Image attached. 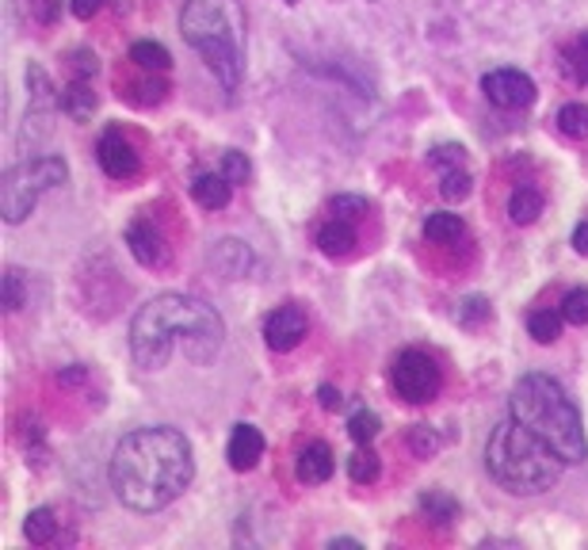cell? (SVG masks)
<instances>
[{"instance_id":"cell-27","label":"cell","mask_w":588,"mask_h":550,"mask_svg":"<svg viewBox=\"0 0 588 550\" xmlns=\"http://www.w3.org/2000/svg\"><path fill=\"white\" fill-rule=\"evenodd\" d=\"M561 317L569 325H588V287H577L561 298Z\"/></svg>"},{"instance_id":"cell-8","label":"cell","mask_w":588,"mask_h":550,"mask_svg":"<svg viewBox=\"0 0 588 550\" xmlns=\"http://www.w3.org/2000/svg\"><path fill=\"white\" fill-rule=\"evenodd\" d=\"M481 92H486L493 108L516 111L535 100V81L520 69H493V73L481 77Z\"/></svg>"},{"instance_id":"cell-1","label":"cell","mask_w":588,"mask_h":550,"mask_svg":"<svg viewBox=\"0 0 588 550\" xmlns=\"http://www.w3.org/2000/svg\"><path fill=\"white\" fill-rule=\"evenodd\" d=\"M111 489L134 512H161L192 486L195 455L184 432L169 425L138 428L111 455Z\"/></svg>"},{"instance_id":"cell-12","label":"cell","mask_w":588,"mask_h":550,"mask_svg":"<svg viewBox=\"0 0 588 550\" xmlns=\"http://www.w3.org/2000/svg\"><path fill=\"white\" fill-rule=\"evenodd\" d=\"M333 447L325 440H310L306 447L298 451V459H294V475H298L302 486H322V481L333 478Z\"/></svg>"},{"instance_id":"cell-39","label":"cell","mask_w":588,"mask_h":550,"mask_svg":"<svg viewBox=\"0 0 588 550\" xmlns=\"http://www.w3.org/2000/svg\"><path fill=\"white\" fill-rule=\"evenodd\" d=\"M287 4H294V0H287Z\"/></svg>"},{"instance_id":"cell-18","label":"cell","mask_w":588,"mask_h":550,"mask_svg":"<svg viewBox=\"0 0 588 550\" xmlns=\"http://www.w3.org/2000/svg\"><path fill=\"white\" fill-rule=\"evenodd\" d=\"M466 234V226H463V218L452 211H436V214H428V222H425V237L432 241V245H452V241H458Z\"/></svg>"},{"instance_id":"cell-21","label":"cell","mask_w":588,"mask_h":550,"mask_svg":"<svg viewBox=\"0 0 588 550\" xmlns=\"http://www.w3.org/2000/svg\"><path fill=\"white\" fill-rule=\"evenodd\" d=\"M131 62L145 73H164L172 65V54L161 47V42H134L131 47Z\"/></svg>"},{"instance_id":"cell-17","label":"cell","mask_w":588,"mask_h":550,"mask_svg":"<svg viewBox=\"0 0 588 550\" xmlns=\"http://www.w3.org/2000/svg\"><path fill=\"white\" fill-rule=\"evenodd\" d=\"M539 214H543V192L539 187L520 184L513 195H508V218H513L516 226H531Z\"/></svg>"},{"instance_id":"cell-4","label":"cell","mask_w":588,"mask_h":550,"mask_svg":"<svg viewBox=\"0 0 588 550\" xmlns=\"http://www.w3.org/2000/svg\"><path fill=\"white\" fill-rule=\"evenodd\" d=\"M566 467L569 462L561 459L555 447L543 444L516 417L500 420L486 440V470L508 493H524V497L547 493Z\"/></svg>"},{"instance_id":"cell-31","label":"cell","mask_w":588,"mask_h":550,"mask_svg":"<svg viewBox=\"0 0 588 550\" xmlns=\"http://www.w3.org/2000/svg\"><path fill=\"white\" fill-rule=\"evenodd\" d=\"M23 306V272L20 268H8L4 272V309L16 314Z\"/></svg>"},{"instance_id":"cell-13","label":"cell","mask_w":588,"mask_h":550,"mask_svg":"<svg viewBox=\"0 0 588 550\" xmlns=\"http://www.w3.org/2000/svg\"><path fill=\"white\" fill-rule=\"evenodd\" d=\"M226 459L233 470H253L264 459V436L253 425H233L230 444H226Z\"/></svg>"},{"instance_id":"cell-7","label":"cell","mask_w":588,"mask_h":550,"mask_svg":"<svg viewBox=\"0 0 588 550\" xmlns=\"http://www.w3.org/2000/svg\"><path fill=\"white\" fill-rule=\"evenodd\" d=\"M391 386L397 398H405L409 406H425V401H432L439 394V386H444V371H439V364L428 352L405 348V352H397L391 364Z\"/></svg>"},{"instance_id":"cell-3","label":"cell","mask_w":588,"mask_h":550,"mask_svg":"<svg viewBox=\"0 0 588 550\" xmlns=\"http://www.w3.org/2000/svg\"><path fill=\"white\" fill-rule=\"evenodd\" d=\"M508 412L520 420L524 428H531L543 444H550L566 462H581L588 455L585 444V425L577 401L566 394V386L558 378L531 371L516 383L513 398H508Z\"/></svg>"},{"instance_id":"cell-14","label":"cell","mask_w":588,"mask_h":550,"mask_svg":"<svg viewBox=\"0 0 588 550\" xmlns=\"http://www.w3.org/2000/svg\"><path fill=\"white\" fill-rule=\"evenodd\" d=\"M192 195L199 206H206V211H222V206H230L233 200V184L222 172H203V176H195Z\"/></svg>"},{"instance_id":"cell-36","label":"cell","mask_w":588,"mask_h":550,"mask_svg":"<svg viewBox=\"0 0 588 550\" xmlns=\"http://www.w3.org/2000/svg\"><path fill=\"white\" fill-rule=\"evenodd\" d=\"M69 8H73L77 20H92V16H97L100 8H103V0H73Z\"/></svg>"},{"instance_id":"cell-15","label":"cell","mask_w":588,"mask_h":550,"mask_svg":"<svg viewBox=\"0 0 588 550\" xmlns=\"http://www.w3.org/2000/svg\"><path fill=\"white\" fill-rule=\"evenodd\" d=\"M62 111L69 119H77V123H84V119H92V111H97V92H92V81H84V77H73V81L62 89Z\"/></svg>"},{"instance_id":"cell-16","label":"cell","mask_w":588,"mask_h":550,"mask_svg":"<svg viewBox=\"0 0 588 550\" xmlns=\"http://www.w3.org/2000/svg\"><path fill=\"white\" fill-rule=\"evenodd\" d=\"M317 245H322L325 256H352V248H356V230H352V222L333 218L317 230Z\"/></svg>"},{"instance_id":"cell-9","label":"cell","mask_w":588,"mask_h":550,"mask_svg":"<svg viewBox=\"0 0 588 550\" xmlns=\"http://www.w3.org/2000/svg\"><path fill=\"white\" fill-rule=\"evenodd\" d=\"M310 317L298 303H283L264 317V340L272 352H291L306 340Z\"/></svg>"},{"instance_id":"cell-33","label":"cell","mask_w":588,"mask_h":550,"mask_svg":"<svg viewBox=\"0 0 588 550\" xmlns=\"http://www.w3.org/2000/svg\"><path fill=\"white\" fill-rule=\"evenodd\" d=\"M466 161V153H463V145H439V150H432V165L436 169H458Z\"/></svg>"},{"instance_id":"cell-22","label":"cell","mask_w":588,"mask_h":550,"mask_svg":"<svg viewBox=\"0 0 588 550\" xmlns=\"http://www.w3.org/2000/svg\"><path fill=\"white\" fill-rule=\"evenodd\" d=\"M420 512L436 523H452L458 520V501L452 493H444V489H428V493L420 497Z\"/></svg>"},{"instance_id":"cell-10","label":"cell","mask_w":588,"mask_h":550,"mask_svg":"<svg viewBox=\"0 0 588 550\" xmlns=\"http://www.w3.org/2000/svg\"><path fill=\"white\" fill-rule=\"evenodd\" d=\"M97 161H100V169L108 172L111 180H134L138 169H142V157H138L134 142L123 131H119V126H111V131L100 134Z\"/></svg>"},{"instance_id":"cell-11","label":"cell","mask_w":588,"mask_h":550,"mask_svg":"<svg viewBox=\"0 0 588 550\" xmlns=\"http://www.w3.org/2000/svg\"><path fill=\"white\" fill-rule=\"evenodd\" d=\"M126 245H131L134 261L142 268H164L169 264V245H164V234L153 226L150 218H138L126 226Z\"/></svg>"},{"instance_id":"cell-24","label":"cell","mask_w":588,"mask_h":550,"mask_svg":"<svg viewBox=\"0 0 588 550\" xmlns=\"http://www.w3.org/2000/svg\"><path fill=\"white\" fill-rule=\"evenodd\" d=\"M348 475L356 486H371L378 478V455L371 451V444H359V451L348 459Z\"/></svg>"},{"instance_id":"cell-20","label":"cell","mask_w":588,"mask_h":550,"mask_svg":"<svg viewBox=\"0 0 588 550\" xmlns=\"http://www.w3.org/2000/svg\"><path fill=\"white\" fill-rule=\"evenodd\" d=\"M23 536H28L34 547L54 543V536H58V516H54V509H34L28 516V523H23Z\"/></svg>"},{"instance_id":"cell-34","label":"cell","mask_w":588,"mask_h":550,"mask_svg":"<svg viewBox=\"0 0 588 550\" xmlns=\"http://www.w3.org/2000/svg\"><path fill=\"white\" fill-rule=\"evenodd\" d=\"M481 317H489V303H486V298H466V303L458 306V322H463V325H478Z\"/></svg>"},{"instance_id":"cell-25","label":"cell","mask_w":588,"mask_h":550,"mask_svg":"<svg viewBox=\"0 0 588 550\" xmlns=\"http://www.w3.org/2000/svg\"><path fill=\"white\" fill-rule=\"evenodd\" d=\"M383 432V420H378V412H371V409H356L352 412V420H348V436L356 444H371L375 436Z\"/></svg>"},{"instance_id":"cell-19","label":"cell","mask_w":588,"mask_h":550,"mask_svg":"<svg viewBox=\"0 0 588 550\" xmlns=\"http://www.w3.org/2000/svg\"><path fill=\"white\" fill-rule=\"evenodd\" d=\"M561 322H566L561 309L558 314L555 309H531V314H527V333H531L539 344H555L561 337Z\"/></svg>"},{"instance_id":"cell-26","label":"cell","mask_w":588,"mask_h":550,"mask_svg":"<svg viewBox=\"0 0 588 550\" xmlns=\"http://www.w3.org/2000/svg\"><path fill=\"white\" fill-rule=\"evenodd\" d=\"M566 62H569V73H574L581 84H588V31H581L574 42H569Z\"/></svg>"},{"instance_id":"cell-29","label":"cell","mask_w":588,"mask_h":550,"mask_svg":"<svg viewBox=\"0 0 588 550\" xmlns=\"http://www.w3.org/2000/svg\"><path fill=\"white\" fill-rule=\"evenodd\" d=\"M439 192H444V200H466V195H470V172H466L463 165L447 169L444 187H439Z\"/></svg>"},{"instance_id":"cell-6","label":"cell","mask_w":588,"mask_h":550,"mask_svg":"<svg viewBox=\"0 0 588 550\" xmlns=\"http://www.w3.org/2000/svg\"><path fill=\"white\" fill-rule=\"evenodd\" d=\"M65 180H69V169L54 153H42V157H28L20 165H12L4 172V180H0V211H4V222L8 226H20L34 211L39 195L65 184Z\"/></svg>"},{"instance_id":"cell-37","label":"cell","mask_w":588,"mask_h":550,"mask_svg":"<svg viewBox=\"0 0 588 550\" xmlns=\"http://www.w3.org/2000/svg\"><path fill=\"white\" fill-rule=\"evenodd\" d=\"M317 398H322V409H341V390H336V386H322V390H317Z\"/></svg>"},{"instance_id":"cell-35","label":"cell","mask_w":588,"mask_h":550,"mask_svg":"<svg viewBox=\"0 0 588 550\" xmlns=\"http://www.w3.org/2000/svg\"><path fill=\"white\" fill-rule=\"evenodd\" d=\"M31 16L39 23H54L58 20V8H62V0H28Z\"/></svg>"},{"instance_id":"cell-5","label":"cell","mask_w":588,"mask_h":550,"mask_svg":"<svg viewBox=\"0 0 588 550\" xmlns=\"http://www.w3.org/2000/svg\"><path fill=\"white\" fill-rule=\"evenodd\" d=\"M180 34L203 54L222 89H237L245 77V12L237 0H187L180 12Z\"/></svg>"},{"instance_id":"cell-38","label":"cell","mask_w":588,"mask_h":550,"mask_svg":"<svg viewBox=\"0 0 588 550\" xmlns=\"http://www.w3.org/2000/svg\"><path fill=\"white\" fill-rule=\"evenodd\" d=\"M574 248L581 256H588V222H581V226L574 230Z\"/></svg>"},{"instance_id":"cell-2","label":"cell","mask_w":588,"mask_h":550,"mask_svg":"<svg viewBox=\"0 0 588 550\" xmlns=\"http://www.w3.org/2000/svg\"><path fill=\"white\" fill-rule=\"evenodd\" d=\"M226 340L219 309L192 295H158L150 298L131 322V352L142 371H161L172 359L176 344L195 364H211Z\"/></svg>"},{"instance_id":"cell-30","label":"cell","mask_w":588,"mask_h":550,"mask_svg":"<svg viewBox=\"0 0 588 550\" xmlns=\"http://www.w3.org/2000/svg\"><path fill=\"white\" fill-rule=\"evenodd\" d=\"M249 172H253V165H249L245 153H237V150H226V153H222V176H226L230 184H245Z\"/></svg>"},{"instance_id":"cell-32","label":"cell","mask_w":588,"mask_h":550,"mask_svg":"<svg viewBox=\"0 0 588 550\" xmlns=\"http://www.w3.org/2000/svg\"><path fill=\"white\" fill-rule=\"evenodd\" d=\"M409 447L420 455V459H428V455H436V451H439V436L432 432L428 425H417V428H413V432H409Z\"/></svg>"},{"instance_id":"cell-28","label":"cell","mask_w":588,"mask_h":550,"mask_svg":"<svg viewBox=\"0 0 588 550\" xmlns=\"http://www.w3.org/2000/svg\"><path fill=\"white\" fill-rule=\"evenodd\" d=\"M328 211H333V218L356 222V218H363V214L371 211V203L363 200V195H336V200L328 203Z\"/></svg>"},{"instance_id":"cell-23","label":"cell","mask_w":588,"mask_h":550,"mask_svg":"<svg viewBox=\"0 0 588 550\" xmlns=\"http://www.w3.org/2000/svg\"><path fill=\"white\" fill-rule=\"evenodd\" d=\"M558 131L574 142H585L588 138V103H566L558 111Z\"/></svg>"}]
</instances>
